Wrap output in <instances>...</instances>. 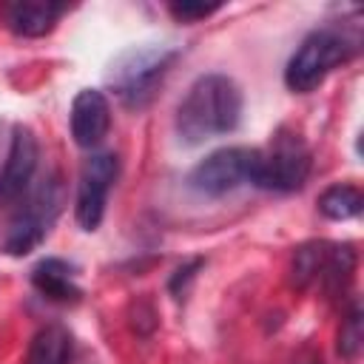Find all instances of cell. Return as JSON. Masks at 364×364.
<instances>
[{
  "label": "cell",
  "mask_w": 364,
  "mask_h": 364,
  "mask_svg": "<svg viewBox=\"0 0 364 364\" xmlns=\"http://www.w3.org/2000/svg\"><path fill=\"white\" fill-rule=\"evenodd\" d=\"M179 51L162 43H142L122 51L108 68V85L128 111H142L156 97Z\"/></svg>",
  "instance_id": "2"
},
{
  "label": "cell",
  "mask_w": 364,
  "mask_h": 364,
  "mask_svg": "<svg viewBox=\"0 0 364 364\" xmlns=\"http://www.w3.org/2000/svg\"><path fill=\"white\" fill-rule=\"evenodd\" d=\"M361 344H364V310H361V301L353 299L347 313H344V318H341L336 350H338V355L344 361H353V358H358Z\"/></svg>",
  "instance_id": "15"
},
{
  "label": "cell",
  "mask_w": 364,
  "mask_h": 364,
  "mask_svg": "<svg viewBox=\"0 0 364 364\" xmlns=\"http://www.w3.org/2000/svg\"><path fill=\"white\" fill-rule=\"evenodd\" d=\"M71 136L80 148H97L111 128V102L97 88L77 91L71 102Z\"/></svg>",
  "instance_id": "9"
},
{
  "label": "cell",
  "mask_w": 364,
  "mask_h": 364,
  "mask_svg": "<svg viewBox=\"0 0 364 364\" xmlns=\"http://www.w3.org/2000/svg\"><path fill=\"white\" fill-rule=\"evenodd\" d=\"M242 119V88L228 74H202L176 108V134L196 145L230 134Z\"/></svg>",
  "instance_id": "1"
},
{
  "label": "cell",
  "mask_w": 364,
  "mask_h": 364,
  "mask_svg": "<svg viewBox=\"0 0 364 364\" xmlns=\"http://www.w3.org/2000/svg\"><path fill=\"white\" fill-rule=\"evenodd\" d=\"M358 48V40L350 37L341 28H316L310 31L301 46L296 48V54L287 60L284 68V85L296 94H310L316 91L327 74L347 63Z\"/></svg>",
  "instance_id": "3"
},
{
  "label": "cell",
  "mask_w": 364,
  "mask_h": 364,
  "mask_svg": "<svg viewBox=\"0 0 364 364\" xmlns=\"http://www.w3.org/2000/svg\"><path fill=\"white\" fill-rule=\"evenodd\" d=\"M324 253H327L324 242H307L293 253V284L299 290H304L313 279H318L321 264H324Z\"/></svg>",
  "instance_id": "16"
},
{
  "label": "cell",
  "mask_w": 364,
  "mask_h": 364,
  "mask_svg": "<svg viewBox=\"0 0 364 364\" xmlns=\"http://www.w3.org/2000/svg\"><path fill=\"white\" fill-rule=\"evenodd\" d=\"M37 159H40V145L34 131L28 125H14L0 168V205H11L28 191L37 171Z\"/></svg>",
  "instance_id": "8"
},
{
  "label": "cell",
  "mask_w": 364,
  "mask_h": 364,
  "mask_svg": "<svg viewBox=\"0 0 364 364\" xmlns=\"http://www.w3.org/2000/svg\"><path fill=\"white\" fill-rule=\"evenodd\" d=\"M63 11H65V6L48 3V0H17V3L3 6L6 26L17 37H43V34H48Z\"/></svg>",
  "instance_id": "10"
},
{
  "label": "cell",
  "mask_w": 364,
  "mask_h": 364,
  "mask_svg": "<svg viewBox=\"0 0 364 364\" xmlns=\"http://www.w3.org/2000/svg\"><path fill=\"white\" fill-rule=\"evenodd\" d=\"M301 364H321V358H318V355H313V353H310V358H304V361H301Z\"/></svg>",
  "instance_id": "19"
},
{
  "label": "cell",
  "mask_w": 364,
  "mask_h": 364,
  "mask_svg": "<svg viewBox=\"0 0 364 364\" xmlns=\"http://www.w3.org/2000/svg\"><path fill=\"white\" fill-rule=\"evenodd\" d=\"M364 208V196L355 185H330L321 196H318V210L333 219V222H344V219H353L358 216Z\"/></svg>",
  "instance_id": "14"
},
{
  "label": "cell",
  "mask_w": 364,
  "mask_h": 364,
  "mask_svg": "<svg viewBox=\"0 0 364 364\" xmlns=\"http://www.w3.org/2000/svg\"><path fill=\"white\" fill-rule=\"evenodd\" d=\"M205 264V259H191V262H185V264H179L176 270H173V276H171V282H168V290L176 296V299H182L185 293H188V284L196 279V270Z\"/></svg>",
  "instance_id": "18"
},
{
  "label": "cell",
  "mask_w": 364,
  "mask_h": 364,
  "mask_svg": "<svg viewBox=\"0 0 364 364\" xmlns=\"http://www.w3.org/2000/svg\"><path fill=\"white\" fill-rule=\"evenodd\" d=\"M71 361V333L63 324H46L34 333L28 344L26 364H68Z\"/></svg>",
  "instance_id": "12"
},
{
  "label": "cell",
  "mask_w": 364,
  "mask_h": 364,
  "mask_svg": "<svg viewBox=\"0 0 364 364\" xmlns=\"http://www.w3.org/2000/svg\"><path fill=\"white\" fill-rule=\"evenodd\" d=\"M313 168V154L301 134L293 128H279L270 136L267 151H259V168H256V188L290 193L299 191Z\"/></svg>",
  "instance_id": "5"
},
{
  "label": "cell",
  "mask_w": 364,
  "mask_h": 364,
  "mask_svg": "<svg viewBox=\"0 0 364 364\" xmlns=\"http://www.w3.org/2000/svg\"><path fill=\"white\" fill-rule=\"evenodd\" d=\"M353 270H355V250H353V245H327L318 279L324 282V290L330 296H338V293L347 290V284L353 279Z\"/></svg>",
  "instance_id": "13"
},
{
  "label": "cell",
  "mask_w": 364,
  "mask_h": 364,
  "mask_svg": "<svg viewBox=\"0 0 364 364\" xmlns=\"http://www.w3.org/2000/svg\"><path fill=\"white\" fill-rule=\"evenodd\" d=\"M31 284L43 299L60 301V304L80 301V296H82V290H80V284L74 279V267L68 262H63V259H54V256H48V259L34 264Z\"/></svg>",
  "instance_id": "11"
},
{
  "label": "cell",
  "mask_w": 364,
  "mask_h": 364,
  "mask_svg": "<svg viewBox=\"0 0 364 364\" xmlns=\"http://www.w3.org/2000/svg\"><path fill=\"white\" fill-rule=\"evenodd\" d=\"M119 173V159L111 151H100L91 154L82 168H80V179H77V202H74V219L82 230H97L102 216H105V202H108V191L117 182Z\"/></svg>",
  "instance_id": "7"
},
{
  "label": "cell",
  "mask_w": 364,
  "mask_h": 364,
  "mask_svg": "<svg viewBox=\"0 0 364 364\" xmlns=\"http://www.w3.org/2000/svg\"><path fill=\"white\" fill-rule=\"evenodd\" d=\"M168 11L173 14V20L179 23H196L210 17L213 11H219V3H193V0H182V3H171Z\"/></svg>",
  "instance_id": "17"
},
{
  "label": "cell",
  "mask_w": 364,
  "mask_h": 364,
  "mask_svg": "<svg viewBox=\"0 0 364 364\" xmlns=\"http://www.w3.org/2000/svg\"><path fill=\"white\" fill-rule=\"evenodd\" d=\"M60 205H63V182L57 173H51L48 179H43L37 185V191H31L26 205L9 219L6 233L0 239V250L9 256L31 253L48 236V230L60 213Z\"/></svg>",
  "instance_id": "4"
},
{
  "label": "cell",
  "mask_w": 364,
  "mask_h": 364,
  "mask_svg": "<svg viewBox=\"0 0 364 364\" xmlns=\"http://www.w3.org/2000/svg\"><path fill=\"white\" fill-rule=\"evenodd\" d=\"M259 168V148H219L208 154L188 176L202 196H225L242 185H253Z\"/></svg>",
  "instance_id": "6"
}]
</instances>
